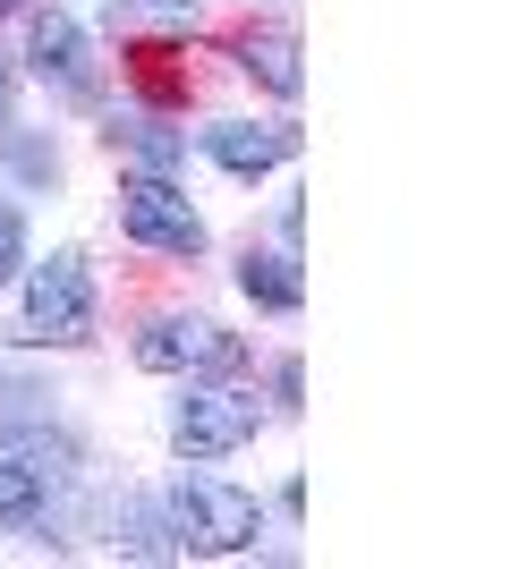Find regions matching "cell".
I'll return each mask as SVG.
<instances>
[{"instance_id":"obj_7","label":"cell","mask_w":510,"mask_h":569,"mask_svg":"<svg viewBox=\"0 0 510 569\" xmlns=\"http://www.w3.org/2000/svg\"><path fill=\"white\" fill-rule=\"evenodd\" d=\"M204 153H213L230 179H264V170L298 162V128L290 119H213V128H204Z\"/></svg>"},{"instance_id":"obj_5","label":"cell","mask_w":510,"mask_h":569,"mask_svg":"<svg viewBox=\"0 0 510 569\" xmlns=\"http://www.w3.org/2000/svg\"><path fill=\"white\" fill-rule=\"evenodd\" d=\"M137 366H146V375L213 382V375H239V366H247V340L221 332L213 315H153L146 332H137Z\"/></svg>"},{"instance_id":"obj_1","label":"cell","mask_w":510,"mask_h":569,"mask_svg":"<svg viewBox=\"0 0 510 569\" xmlns=\"http://www.w3.org/2000/svg\"><path fill=\"white\" fill-rule=\"evenodd\" d=\"M162 510H170L179 552H256V536H264V501L230 476H204V459H196V476H179L162 493Z\"/></svg>"},{"instance_id":"obj_11","label":"cell","mask_w":510,"mask_h":569,"mask_svg":"<svg viewBox=\"0 0 510 569\" xmlns=\"http://www.w3.org/2000/svg\"><path fill=\"white\" fill-rule=\"evenodd\" d=\"M111 545H120V552H146V561H170L179 536H170V510H162V501L137 493L128 510H111Z\"/></svg>"},{"instance_id":"obj_8","label":"cell","mask_w":510,"mask_h":569,"mask_svg":"<svg viewBox=\"0 0 510 569\" xmlns=\"http://www.w3.org/2000/svg\"><path fill=\"white\" fill-rule=\"evenodd\" d=\"M239 289L264 315H298L307 307V272H298V247H247L239 256Z\"/></svg>"},{"instance_id":"obj_10","label":"cell","mask_w":510,"mask_h":569,"mask_svg":"<svg viewBox=\"0 0 510 569\" xmlns=\"http://www.w3.org/2000/svg\"><path fill=\"white\" fill-rule=\"evenodd\" d=\"M239 69L264 86V94H281V102H298L307 94V69H298V43L281 34V26H247L239 34Z\"/></svg>"},{"instance_id":"obj_14","label":"cell","mask_w":510,"mask_h":569,"mask_svg":"<svg viewBox=\"0 0 510 569\" xmlns=\"http://www.w3.org/2000/svg\"><path fill=\"white\" fill-rule=\"evenodd\" d=\"M26 272V213L18 196H0V281H18Z\"/></svg>"},{"instance_id":"obj_15","label":"cell","mask_w":510,"mask_h":569,"mask_svg":"<svg viewBox=\"0 0 510 569\" xmlns=\"http://www.w3.org/2000/svg\"><path fill=\"white\" fill-rule=\"evenodd\" d=\"M18 170L26 179H60V153H51L43 137H18Z\"/></svg>"},{"instance_id":"obj_18","label":"cell","mask_w":510,"mask_h":569,"mask_svg":"<svg viewBox=\"0 0 510 569\" xmlns=\"http://www.w3.org/2000/svg\"><path fill=\"white\" fill-rule=\"evenodd\" d=\"M18 9H34V0H0V18H18Z\"/></svg>"},{"instance_id":"obj_12","label":"cell","mask_w":510,"mask_h":569,"mask_svg":"<svg viewBox=\"0 0 510 569\" xmlns=\"http://www.w3.org/2000/svg\"><path fill=\"white\" fill-rule=\"evenodd\" d=\"M111 144H120L137 170H179L188 162V128H170V119H128V128H111Z\"/></svg>"},{"instance_id":"obj_16","label":"cell","mask_w":510,"mask_h":569,"mask_svg":"<svg viewBox=\"0 0 510 569\" xmlns=\"http://www.w3.org/2000/svg\"><path fill=\"white\" fill-rule=\"evenodd\" d=\"M298 382H307V375H298V357H281V366H272V391H281V408H298Z\"/></svg>"},{"instance_id":"obj_4","label":"cell","mask_w":510,"mask_h":569,"mask_svg":"<svg viewBox=\"0 0 510 569\" xmlns=\"http://www.w3.org/2000/svg\"><path fill=\"white\" fill-rule=\"evenodd\" d=\"M256 426H264V408H256V391H239V382H188V400L170 408V451L179 459H230L256 442Z\"/></svg>"},{"instance_id":"obj_3","label":"cell","mask_w":510,"mask_h":569,"mask_svg":"<svg viewBox=\"0 0 510 569\" xmlns=\"http://www.w3.org/2000/svg\"><path fill=\"white\" fill-rule=\"evenodd\" d=\"M120 230L146 247V256H170V263H196L213 247L204 213L188 204V188L170 179V170H128L120 179Z\"/></svg>"},{"instance_id":"obj_2","label":"cell","mask_w":510,"mask_h":569,"mask_svg":"<svg viewBox=\"0 0 510 569\" xmlns=\"http://www.w3.org/2000/svg\"><path fill=\"white\" fill-rule=\"evenodd\" d=\"M94 332V272L77 247H51L43 263H26V298H18V340L26 349H77Z\"/></svg>"},{"instance_id":"obj_13","label":"cell","mask_w":510,"mask_h":569,"mask_svg":"<svg viewBox=\"0 0 510 569\" xmlns=\"http://www.w3.org/2000/svg\"><path fill=\"white\" fill-rule=\"evenodd\" d=\"M111 26H196V0H102Z\"/></svg>"},{"instance_id":"obj_9","label":"cell","mask_w":510,"mask_h":569,"mask_svg":"<svg viewBox=\"0 0 510 569\" xmlns=\"http://www.w3.org/2000/svg\"><path fill=\"white\" fill-rule=\"evenodd\" d=\"M60 485H69L60 468H43V459H26V451H0V527H34Z\"/></svg>"},{"instance_id":"obj_6","label":"cell","mask_w":510,"mask_h":569,"mask_svg":"<svg viewBox=\"0 0 510 569\" xmlns=\"http://www.w3.org/2000/svg\"><path fill=\"white\" fill-rule=\"evenodd\" d=\"M26 69L51 77V86H69L77 102H94V51H86V26L69 9H34L26 18Z\"/></svg>"},{"instance_id":"obj_17","label":"cell","mask_w":510,"mask_h":569,"mask_svg":"<svg viewBox=\"0 0 510 569\" xmlns=\"http://www.w3.org/2000/svg\"><path fill=\"white\" fill-rule=\"evenodd\" d=\"M9 94H18V60L0 51V128H9Z\"/></svg>"}]
</instances>
